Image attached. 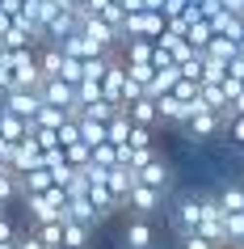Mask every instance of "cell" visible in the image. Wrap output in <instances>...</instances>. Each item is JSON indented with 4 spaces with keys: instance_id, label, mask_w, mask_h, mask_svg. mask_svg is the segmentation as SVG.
Instances as JSON below:
<instances>
[{
    "instance_id": "30bf717a",
    "label": "cell",
    "mask_w": 244,
    "mask_h": 249,
    "mask_svg": "<svg viewBox=\"0 0 244 249\" xmlns=\"http://www.w3.org/2000/svg\"><path fill=\"white\" fill-rule=\"evenodd\" d=\"M67 224H84V228H97V224H101V211L93 207L89 198H72V203H67Z\"/></svg>"
},
{
    "instance_id": "cb8c5ba5",
    "label": "cell",
    "mask_w": 244,
    "mask_h": 249,
    "mask_svg": "<svg viewBox=\"0 0 244 249\" xmlns=\"http://www.w3.org/2000/svg\"><path fill=\"white\" fill-rule=\"evenodd\" d=\"M228 140L244 148V118H231V123H228Z\"/></svg>"
},
{
    "instance_id": "8992f818",
    "label": "cell",
    "mask_w": 244,
    "mask_h": 249,
    "mask_svg": "<svg viewBox=\"0 0 244 249\" xmlns=\"http://www.w3.org/2000/svg\"><path fill=\"white\" fill-rule=\"evenodd\" d=\"M185 131L194 135V140H215V135H228V118L223 114H194L190 123H185Z\"/></svg>"
},
{
    "instance_id": "44dd1931",
    "label": "cell",
    "mask_w": 244,
    "mask_h": 249,
    "mask_svg": "<svg viewBox=\"0 0 244 249\" xmlns=\"http://www.w3.org/2000/svg\"><path fill=\"white\" fill-rule=\"evenodd\" d=\"M17 228H13V220H9V215H4V211H0V245H17Z\"/></svg>"
},
{
    "instance_id": "d4e9b609",
    "label": "cell",
    "mask_w": 244,
    "mask_h": 249,
    "mask_svg": "<svg viewBox=\"0 0 244 249\" xmlns=\"http://www.w3.org/2000/svg\"><path fill=\"white\" fill-rule=\"evenodd\" d=\"M17 249H47V245H42L38 236H34V228H30V232H21V236H17Z\"/></svg>"
},
{
    "instance_id": "484cf974",
    "label": "cell",
    "mask_w": 244,
    "mask_h": 249,
    "mask_svg": "<svg viewBox=\"0 0 244 249\" xmlns=\"http://www.w3.org/2000/svg\"><path fill=\"white\" fill-rule=\"evenodd\" d=\"M240 59H244V42H240Z\"/></svg>"
},
{
    "instance_id": "ac0fdd59",
    "label": "cell",
    "mask_w": 244,
    "mask_h": 249,
    "mask_svg": "<svg viewBox=\"0 0 244 249\" xmlns=\"http://www.w3.org/2000/svg\"><path fill=\"white\" fill-rule=\"evenodd\" d=\"M34 236H38L47 249H64V224H38Z\"/></svg>"
},
{
    "instance_id": "5b68a950",
    "label": "cell",
    "mask_w": 244,
    "mask_h": 249,
    "mask_svg": "<svg viewBox=\"0 0 244 249\" xmlns=\"http://www.w3.org/2000/svg\"><path fill=\"white\" fill-rule=\"evenodd\" d=\"M152 245H156L152 220H127L122 224V249H152Z\"/></svg>"
},
{
    "instance_id": "4316f807",
    "label": "cell",
    "mask_w": 244,
    "mask_h": 249,
    "mask_svg": "<svg viewBox=\"0 0 244 249\" xmlns=\"http://www.w3.org/2000/svg\"><path fill=\"white\" fill-rule=\"evenodd\" d=\"M240 249H244V245H240Z\"/></svg>"
},
{
    "instance_id": "2e32d148",
    "label": "cell",
    "mask_w": 244,
    "mask_h": 249,
    "mask_svg": "<svg viewBox=\"0 0 244 249\" xmlns=\"http://www.w3.org/2000/svg\"><path fill=\"white\" fill-rule=\"evenodd\" d=\"M202 85L223 89V85H228V64H219V59H211V55H206V64H202Z\"/></svg>"
},
{
    "instance_id": "7a4b0ae2",
    "label": "cell",
    "mask_w": 244,
    "mask_h": 249,
    "mask_svg": "<svg viewBox=\"0 0 244 249\" xmlns=\"http://www.w3.org/2000/svg\"><path fill=\"white\" fill-rule=\"evenodd\" d=\"M42 106H47V102H42V93H26V89H13L9 97H0V110L26 118V123H34V118H38Z\"/></svg>"
},
{
    "instance_id": "d6986e66",
    "label": "cell",
    "mask_w": 244,
    "mask_h": 249,
    "mask_svg": "<svg viewBox=\"0 0 244 249\" xmlns=\"http://www.w3.org/2000/svg\"><path fill=\"white\" fill-rule=\"evenodd\" d=\"M127 76L135 80V85H143V89H152V80H156V68H152V64H127Z\"/></svg>"
},
{
    "instance_id": "ffe728a7",
    "label": "cell",
    "mask_w": 244,
    "mask_h": 249,
    "mask_svg": "<svg viewBox=\"0 0 244 249\" xmlns=\"http://www.w3.org/2000/svg\"><path fill=\"white\" fill-rule=\"evenodd\" d=\"M93 165H101V169H118V148L114 144H101L93 152Z\"/></svg>"
},
{
    "instance_id": "e0dca14e",
    "label": "cell",
    "mask_w": 244,
    "mask_h": 249,
    "mask_svg": "<svg viewBox=\"0 0 244 249\" xmlns=\"http://www.w3.org/2000/svg\"><path fill=\"white\" fill-rule=\"evenodd\" d=\"M64 160L72 165V169H89L93 165V148L80 140V144H72V148H64Z\"/></svg>"
},
{
    "instance_id": "3957f363",
    "label": "cell",
    "mask_w": 244,
    "mask_h": 249,
    "mask_svg": "<svg viewBox=\"0 0 244 249\" xmlns=\"http://www.w3.org/2000/svg\"><path fill=\"white\" fill-rule=\"evenodd\" d=\"M127 207L135 211V220H152L156 211L164 207V195H160V190H152V186H135V190H130V198H127Z\"/></svg>"
},
{
    "instance_id": "603a6c76",
    "label": "cell",
    "mask_w": 244,
    "mask_h": 249,
    "mask_svg": "<svg viewBox=\"0 0 244 249\" xmlns=\"http://www.w3.org/2000/svg\"><path fill=\"white\" fill-rule=\"evenodd\" d=\"M181 249H215L206 236H198V232H181Z\"/></svg>"
},
{
    "instance_id": "7c38bea8",
    "label": "cell",
    "mask_w": 244,
    "mask_h": 249,
    "mask_svg": "<svg viewBox=\"0 0 244 249\" xmlns=\"http://www.w3.org/2000/svg\"><path fill=\"white\" fill-rule=\"evenodd\" d=\"M215 198H219V211H223V220H228V215H244V186H223Z\"/></svg>"
},
{
    "instance_id": "277c9868",
    "label": "cell",
    "mask_w": 244,
    "mask_h": 249,
    "mask_svg": "<svg viewBox=\"0 0 244 249\" xmlns=\"http://www.w3.org/2000/svg\"><path fill=\"white\" fill-rule=\"evenodd\" d=\"M202 207H206V195H181L177 198V228L181 232H198Z\"/></svg>"
},
{
    "instance_id": "ba28073f",
    "label": "cell",
    "mask_w": 244,
    "mask_h": 249,
    "mask_svg": "<svg viewBox=\"0 0 244 249\" xmlns=\"http://www.w3.org/2000/svg\"><path fill=\"white\" fill-rule=\"evenodd\" d=\"M38 68H42V80L51 85V80H59V76H64L67 55L59 51V47H38Z\"/></svg>"
},
{
    "instance_id": "8fae6325",
    "label": "cell",
    "mask_w": 244,
    "mask_h": 249,
    "mask_svg": "<svg viewBox=\"0 0 244 249\" xmlns=\"http://www.w3.org/2000/svg\"><path fill=\"white\" fill-rule=\"evenodd\" d=\"M168 178H173V173H168V160H160V157H156L147 169H139V182L152 186V190H160V195L168 190Z\"/></svg>"
},
{
    "instance_id": "52a82bcc",
    "label": "cell",
    "mask_w": 244,
    "mask_h": 249,
    "mask_svg": "<svg viewBox=\"0 0 244 249\" xmlns=\"http://www.w3.org/2000/svg\"><path fill=\"white\" fill-rule=\"evenodd\" d=\"M17 173H30V169H47L42 165V148H38V140L30 135V140H21V144L13 148V160H9Z\"/></svg>"
},
{
    "instance_id": "5bb4252c",
    "label": "cell",
    "mask_w": 244,
    "mask_h": 249,
    "mask_svg": "<svg viewBox=\"0 0 244 249\" xmlns=\"http://www.w3.org/2000/svg\"><path fill=\"white\" fill-rule=\"evenodd\" d=\"M80 140L97 152L101 144H110V127H101V123H89V118H80Z\"/></svg>"
},
{
    "instance_id": "7402d4cb",
    "label": "cell",
    "mask_w": 244,
    "mask_h": 249,
    "mask_svg": "<svg viewBox=\"0 0 244 249\" xmlns=\"http://www.w3.org/2000/svg\"><path fill=\"white\" fill-rule=\"evenodd\" d=\"M72 144H80V123H67L59 131V148H72Z\"/></svg>"
},
{
    "instance_id": "9c48e42d",
    "label": "cell",
    "mask_w": 244,
    "mask_h": 249,
    "mask_svg": "<svg viewBox=\"0 0 244 249\" xmlns=\"http://www.w3.org/2000/svg\"><path fill=\"white\" fill-rule=\"evenodd\" d=\"M127 118L135 123V127H147V131H156V123H160V110H156V97H143V102L127 106Z\"/></svg>"
},
{
    "instance_id": "9a60e30c",
    "label": "cell",
    "mask_w": 244,
    "mask_h": 249,
    "mask_svg": "<svg viewBox=\"0 0 244 249\" xmlns=\"http://www.w3.org/2000/svg\"><path fill=\"white\" fill-rule=\"evenodd\" d=\"M130 135H135V123H130L127 114L110 123V144H114V148H127V144H130Z\"/></svg>"
},
{
    "instance_id": "4fadbf2b",
    "label": "cell",
    "mask_w": 244,
    "mask_h": 249,
    "mask_svg": "<svg viewBox=\"0 0 244 249\" xmlns=\"http://www.w3.org/2000/svg\"><path fill=\"white\" fill-rule=\"evenodd\" d=\"M93 245V228L84 224H64V249H89Z\"/></svg>"
},
{
    "instance_id": "6da1fadb",
    "label": "cell",
    "mask_w": 244,
    "mask_h": 249,
    "mask_svg": "<svg viewBox=\"0 0 244 249\" xmlns=\"http://www.w3.org/2000/svg\"><path fill=\"white\" fill-rule=\"evenodd\" d=\"M9 64H13V80L17 89L26 93H42V68H38V51H9Z\"/></svg>"
}]
</instances>
